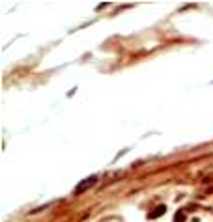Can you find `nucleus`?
<instances>
[{"label":"nucleus","instance_id":"obj_1","mask_svg":"<svg viewBox=\"0 0 213 222\" xmlns=\"http://www.w3.org/2000/svg\"><path fill=\"white\" fill-rule=\"evenodd\" d=\"M95 183H97V177H95V176H90V177H86L82 183H79V185H77V189H75V196H81L82 192H86V190L90 189V187H94Z\"/></svg>","mask_w":213,"mask_h":222},{"label":"nucleus","instance_id":"obj_3","mask_svg":"<svg viewBox=\"0 0 213 222\" xmlns=\"http://www.w3.org/2000/svg\"><path fill=\"white\" fill-rule=\"evenodd\" d=\"M174 222H185V215H183V213H178L176 217H174Z\"/></svg>","mask_w":213,"mask_h":222},{"label":"nucleus","instance_id":"obj_2","mask_svg":"<svg viewBox=\"0 0 213 222\" xmlns=\"http://www.w3.org/2000/svg\"><path fill=\"white\" fill-rule=\"evenodd\" d=\"M165 211H166V205H159L157 209H155V211L150 215V218H157V217H161V215L165 213Z\"/></svg>","mask_w":213,"mask_h":222}]
</instances>
